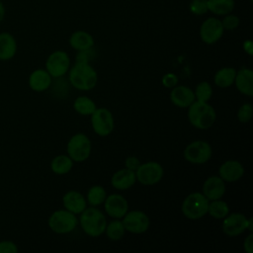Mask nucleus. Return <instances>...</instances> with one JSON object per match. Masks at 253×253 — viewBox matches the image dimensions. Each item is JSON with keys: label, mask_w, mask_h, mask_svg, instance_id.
Segmentation results:
<instances>
[{"label": "nucleus", "mask_w": 253, "mask_h": 253, "mask_svg": "<svg viewBox=\"0 0 253 253\" xmlns=\"http://www.w3.org/2000/svg\"><path fill=\"white\" fill-rule=\"evenodd\" d=\"M140 164L141 162L136 156H127L125 160V167L134 172L136 171V169L139 167Z\"/></svg>", "instance_id": "nucleus-38"}, {"label": "nucleus", "mask_w": 253, "mask_h": 253, "mask_svg": "<svg viewBox=\"0 0 253 253\" xmlns=\"http://www.w3.org/2000/svg\"><path fill=\"white\" fill-rule=\"evenodd\" d=\"M126 231L133 234H141L148 230L150 226L149 216L142 211H130L124 215L122 219Z\"/></svg>", "instance_id": "nucleus-11"}, {"label": "nucleus", "mask_w": 253, "mask_h": 253, "mask_svg": "<svg viewBox=\"0 0 253 253\" xmlns=\"http://www.w3.org/2000/svg\"><path fill=\"white\" fill-rule=\"evenodd\" d=\"M236 89L243 95L253 96V71L248 67H242L236 70L234 83Z\"/></svg>", "instance_id": "nucleus-19"}, {"label": "nucleus", "mask_w": 253, "mask_h": 253, "mask_svg": "<svg viewBox=\"0 0 253 253\" xmlns=\"http://www.w3.org/2000/svg\"><path fill=\"white\" fill-rule=\"evenodd\" d=\"M91 126L96 134L99 136H108L115 127V120L112 112L107 108H96L92 113Z\"/></svg>", "instance_id": "nucleus-9"}, {"label": "nucleus", "mask_w": 253, "mask_h": 253, "mask_svg": "<svg viewBox=\"0 0 253 253\" xmlns=\"http://www.w3.org/2000/svg\"><path fill=\"white\" fill-rule=\"evenodd\" d=\"M105 212L112 218H123L128 211V203L126 199L120 194L107 195L104 203Z\"/></svg>", "instance_id": "nucleus-14"}, {"label": "nucleus", "mask_w": 253, "mask_h": 253, "mask_svg": "<svg viewBox=\"0 0 253 253\" xmlns=\"http://www.w3.org/2000/svg\"><path fill=\"white\" fill-rule=\"evenodd\" d=\"M196 100L194 90L185 85H176L171 88L170 101L178 108H188Z\"/></svg>", "instance_id": "nucleus-17"}, {"label": "nucleus", "mask_w": 253, "mask_h": 253, "mask_svg": "<svg viewBox=\"0 0 253 253\" xmlns=\"http://www.w3.org/2000/svg\"><path fill=\"white\" fill-rule=\"evenodd\" d=\"M244 175V167L237 160H226L218 168V176L228 183L237 182Z\"/></svg>", "instance_id": "nucleus-16"}, {"label": "nucleus", "mask_w": 253, "mask_h": 253, "mask_svg": "<svg viewBox=\"0 0 253 253\" xmlns=\"http://www.w3.org/2000/svg\"><path fill=\"white\" fill-rule=\"evenodd\" d=\"M243 249L246 253H253V233L249 232V234L245 237L243 242Z\"/></svg>", "instance_id": "nucleus-39"}, {"label": "nucleus", "mask_w": 253, "mask_h": 253, "mask_svg": "<svg viewBox=\"0 0 253 253\" xmlns=\"http://www.w3.org/2000/svg\"><path fill=\"white\" fill-rule=\"evenodd\" d=\"M243 50L248 54V55H252L253 54V42L251 40H245L243 42Z\"/></svg>", "instance_id": "nucleus-40"}, {"label": "nucleus", "mask_w": 253, "mask_h": 253, "mask_svg": "<svg viewBox=\"0 0 253 253\" xmlns=\"http://www.w3.org/2000/svg\"><path fill=\"white\" fill-rule=\"evenodd\" d=\"M96 108L95 102L87 96H79L73 102L74 111L81 116H91Z\"/></svg>", "instance_id": "nucleus-27"}, {"label": "nucleus", "mask_w": 253, "mask_h": 253, "mask_svg": "<svg viewBox=\"0 0 253 253\" xmlns=\"http://www.w3.org/2000/svg\"><path fill=\"white\" fill-rule=\"evenodd\" d=\"M212 86L208 81H202L197 84L194 94L197 101L200 102H209L212 96Z\"/></svg>", "instance_id": "nucleus-31"}, {"label": "nucleus", "mask_w": 253, "mask_h": 253, "mask_svg": "<svg viewBox=\"0 0 253 253\" xmlns=\"http://www.w3.org/2000/svg\"><path fill=\"white\" fill-rule=\"evenodd\" d=\"M106 197H107V193L105 188L100 185H94L89 188L85 198L89 206L98 207L103 205Z\"/></svg>", "instance_id": "nucleus-30"}, {"label": "nucleus", "mask_w": 253, "mask_h": 253, "mask_svg": "<svg viewBox=\"0 0 253 253\" xmlns=\"http://www.w3.org/2000/svg\"><path fill=\"white\" fill-rule=\"evenodd\" d=\"M247 230H249V232H252V230H253V219H252L251 217H249V218H248Z\"/></svg>", "instance_id": "nucleus-42"}, {"label": "nucleus", "mask_w": 253, "mask_h": 253, "mask_svg": "<svg viewBox=\"0 0 253 253\" xmlns=\"http://www.w3.org/2000/svg\"><path fill=\"white\" fill-rule=\"evenodd\" d=\"M92 48H89V49H86V50L77 51L75 60L78 61V62H90L92 60L93 56H94V51H93Z\"/></svg>", "instance_id": "nucleus-37"}, {"label": "nucleus", "mask_w": 253, "mask_h": 253, "mask_svg": "<svg viewBox=\"0 0 253 253\" xmlns=\"http://www.w3.org/2000/svg\"><path fill=\"white\" fill-rule=\"evenodd\" d=\"M62 204L65 210L77 215L80 214L87 208L86 198L81 193L75 190H70L63 195Z\"/></svg>", "instance_id": "nucleus-18"}, {"label": "nucleus", "mask_w": 253, "mask_h": 253, "mask_svg": "<svg viewBox=\"0 0 253 253\" xmlns=\"http://www.w3.org/2000/svg\"><path fill=\"white\" fill-rule=\"evenodd\" d=\"M223 18L220 20L222 27L224 29V31H233L235 29H237L240 25V18L232 13L226 14L224 16H222Z\"/></svg>", "instance_id": "nucleus-32"}, {"label": "nucleus", "mask_w": 253, "mask_h": 253, "mask_svg": "<svg viewBox=\"0 0 253 253\" xmlns=\"http://www.w3.org/2000/svg\"><path fill=\"white\" fill-rule=\"evenodd\" d=\"M161 83L164 87L171 89L178 85V76L172 72H168L162 76Z\"/></svg>", "instance_id": "nucleus-35"}, {"label": "nucleus", "mask_w": 253, "mask_h": 253, "mask_svg": "<svg viewBox=\"0 0 253 253\" xmlns=\"http://www.w3.org/2000/svg\"><path fill=\"white\" fill-rule=\"evenodd\" d=\"M17 52V41L15 37L8 33H0V60L12 59Z\"/></svg>", "instance_id": "nucleus-23"}, {"label": "nucleus", "mask_w": 253, "mask_h": 253, "mask_svg": "<svg viewBox=\"0 0 253 253\" xmlns=\"http://www.w3.org/2000/svg\"><path fill=\"white\" fill-rule=\"evenodd\" d=\"M18 246L15 242L11 240H1L0 241V253H17Z\"/></svg>", "instance_id": "nucleus-36"}, {"label": "nucleus", "mask_w": 253, "mask_h": 253, "mask_svg": "<svg viewBox=\"0 0 253 253\" xmlns=\"http://www.w3.org/2000/svg\"><path fill=\"white\" fill-rule=\"evenodd\" d=\"M104 233H106L107 237L110 240L118 241L124 237L126 233V228L121 219L113 218V220H111L110 222L107 221Z\"/></svg>", "instance_id": "nucleus-28"}, {"label": "nucleus", "mask_w": 253, "mask_h": 253, "mask_svg": "<svg viewBox=\"0 0 253 253\" xmlns=\"http://www.w3.org/2000/svg\"><path fill=\"white\" fill-rule=\"evenodd\" d=\"M187 109L190 124L198 129L204 130L211 127L216 120L215 110L208 102L195 100Z\"/></svg>", "instance_id": "nucleus-2"}, {"label": "nucleus", "mask_w": 253, "mask_h": 253, "mask_svg": "<svg viewBox=\"0 0 253 253\" xmlns=\"http://www.w3.org/2000/svg\"><path fill=\"white\" fill-rule=\"evenodd\" d=\"M5 14H6L5 6H4L3 2L0 0V23L4 20V18H5Z\"/></svg>", "instance_id": "nucleus-41"}, {"label": "nucleus", "mask_w": 253, "mask_h": 253, "mask_svg": "<svg viewBox=\"0 0 253 253\" xmlns=\"http://www.w3.org/2000/svg\"><path fill=\"white\" fill-rule=\"evenodd\" d=\"M48 227L57 234H67L72 232L78 225L77 214L63 209L54 211L48 217Z\"/></svg>", "instance_id": "nucleus-5"}, {"label": "nucleus", "mask_w": 253, "mask_h": 253, "mask_svg": "<svg viewBox=\"0 0 253 253\" xmlns=\"http://www.w3.org/2000/svg\"><path fill=\"white\" fill-rule=\"evenodd\" d=\"M189 10L195 16H203L207 14L209 12L207 0H191L189 3Z\"/></svg>", "instance_id": "nucleus-33"}, {"label": "nucleus", "mask_w": 253, "mask_h": 253, "mask_svg": "<svg viewBox=\"0 0 253 253\" xmlns=\"http://www.w3.org/2000/svg\"><path fill=\"white\" fill-rule=\"evenodd\" d=\"M209 202L202 192L191 193L182 202V213L185 217L192 220L202 218L208 213Z\"/></svg>", "instance_id": "nucleus-4"}, {"label": "nucleus", "mask_w": 253, "mask_h": 253, "mask_svg": "<svg viewBox=\"0 0 253 253\" xmlns=\"http://www.w3.org/2000/svg\"><path fill=\"white\" fill-rule=\"evenodd\" d=\"M253 115V107L250 103L242 104L237 111V119L241 123H248Z\"/></svg>", "instance_id": "nucleus-34"}, {"label": "nucleus", "mask_w": 253, "mask_h": 253, "mask_svg": "<svg viewBox=\"0 0 253 253\" xmlns=\"http://www.w3.org/2000/svg\"><path fill=\"white\" fill-rule=\"evenodd\" d=\"M225 182L218 175L209 177L202 186V193L209 201L221 199L225 194Z\"/></svg>", "instance_id": "nucleus-15"}, {"label": "nucleus", "mask_w": 253, "mask_h": 253, "mask_svg": "<svg viewBox=\"0 0 253 253\" xmlns=\"http://www.w3.org/2000/svg\"><path fill=\"white\" fill-rule=\"evenodd\" d=\"M208 11L215 16H224L231 13L235 7L234 0H207Z\"/></svg>", "instance_id": "nucleus-25"}, {"label": "nucleus", "mask_w": 253, "mask_h": 253, "mask_svg": "<svg viewBox=\"0 0 253 253\" xmlns=\"http://www.w3.org/2000/svg\"><path fill=\"white\" fill-rule=\"evenodd\" d=\"M235 75L236 69L234 67H222L215 72L213 76V82L217 87L225 89L233 85Z\"/></svg>", "instance_id": "nucleus-24"}, {"label": "nucleus", "mask_w": 253, "mask_h": 253, "mask_svg": "<svg viewBox=\"0 0 253 253\" xmlns=\"http://www.w3.org/2000/svg\"><path fill=\"white\" fill-rule=\"evenodd\" d=\"M28 83L33 91L43 92L50 87L52 83V77L45 69L38 68L32 71L29 76Z\"/></svg>", "instance_id": "nucleus-21"}, {"label": "nucleus", "mask_w": 253, "mask_h": 253, "mask_svg": "<svg viewBox=\"0 0 253 253\" xmlns=\"http://www.w3.org/2000/svg\"><path fill=\"white\" fill-rule=\"evenodd\" d=\"M69 45L76 51L86 50L94 46L95 41L91 34L86 31H75L73 32L68 40Z\"/></svg>", "instance_id": "nucleus-22"}, {"label": "nucleus", "mask_w": 253, "mask_h": 253, "mask_svg": "<svg viewBox=\"0 0 253 253\" xmlns=\"http://www.w3.org/2000/svg\"><path fill=\"white\" fill-rule=\"evenodd\" d=\"M164 175L162 165L156 161L141 163L135 171L136 181L144 186H153L158 184Z\"/></svg>", "instance_id": "nucleus-8"}, {"label": "nucleus", "mask_w": 253, "mask_h": 253, "mask_svg": "<svg viewBox=\"0 0 253 253\" xmlns=\"http://www.w3.org/2000/svg\"><path fill=\"white\" fill-rule=\"evenodd\" d=\"M66 150L67 155L73 160V162H84L91 154L92 143L85 133L78 132L69 138Z\"/></svg>", "instance_id": "nucleus-6"}, {"label": "nucleus", "mask_w": 253, "mask_h": 253, "mask_svg": "<svg viewBox=\"0 0 253 253\" xmlns=\"http://www.w3.org/2000/svg\"><path fill=\"white\" fill-rule=\"evenodd\" d=\"M208 213L216 219H222L229 213V206L225 201L221 199L209 202Z\"/></svg>", "instance_id": "nucleus-29"}, {"label": "nucleus", "mask_w": 253, "mask_h": 253, "mask_svg": "<svg viewBox=\"0 0 253 253\" xmlns=\"http://www.w3.org/2000/svg\"><path fill=\"white\" fill-rule=\"evenodd\" d=\"M135 172L126 167L116 171L111 177V184L113 188L120 191H126L130 189L135 184Z\"/></svg>", "instance_id": "nucleus-20"}, {"label": "nucleus", "mask_w": 253, "mask_h": 253, "mask_svg": "<svg viewBox=\"0 0 253 253\" xmlns=\"http://www.w3.org/2000/svg\"><path fill=\"white\" fill-rule=\"evenodd\" d=\"M67 73L71 86L77 90L90 91L97 85L98 73L90 62L75 61Z\"/></svg>", "instance_id": "nucleus-1"}, {"label": "nucleus", "mask_w": 253, "mask_h": 253, "mask_svg": "<svg viewBox=\"0 0 253 253\" xmlns=\"http://www.w3.org/2000/svg\"><path fill=\"white\" fill-rule=\"evenodd\" d=\"M72 167L73 160L67 154L56 155L50 162V169L56 175H65L71 171Z\"/></svg>", "instance_id": "nucleus-26"}, {"label": "nucleus", "mask_w": 253, "mask_h": 253, "mask_svg": "<svg viewBox=\"0 0 253 253\" xmlns=\"http://www.w3.org/2000/svg\"><path fill=\"white\" fill-rule=\"evenodd\" d=\"M186 161L192 164H204L212 156L211 145L206 140H194L190 142L183 152Z\"/></svg>", "instance_id": "nucleus-7"}, {"label": "nucleus", "mask_w": 253, "mask_h": 253, "mask_svg": "<svg viewBox=\"0 0 253 253\" xmlns=\"http://www.w3.org/2000/svg\"><path fill=\"white\" fill-rule=\"evenodd\" d=\"M224 29L220 19L216 17H209L200 27V38L206 44H213L223 36Z\"/></svg>", "instance_id": "nucleus-12"}, {"label": "nucleus", "mask_w": 253, "mask_h": 253, "mask_svg": "<svg viewBox=\"0 0 253 253\" xmlns=\"http://www.w3.org/2000/svg\"><path fill=\"white\" fill-rule=\"evenodd\" d=\"M81 229L91 237H99L105 231L107 219L105 214L97 207H87L78 218Z\"/></svg>", "instance_id": "nucleus-3"}, {"label": "nucleus", "mask_w": 253, "mask_h": 253, "mask_svg": "<svg viewBox=\"0 0 253 253\" xmlns=\"http://www.w3.org/2000/svg\"><path fill=\"white\" fill-rule=\"evenodd\" d=\"M71 66L70 57L64 50L52 51L46 58L45 70L52 78H61Z\"/></svg>", "instance_id": "nucleus-10"}, {"label": "nucleus", "mask_w": 253, "mask_h": 253, "mask_svg": "<svg viewBox=\"0 0 253 253\" xmlns=\"http://www.w3.org/2000/svg\"><path fill=\"white\" fill-rule=\"evenodd\" d=\"M248 217L241 212H229L225 217L222 218L221 229L222 232L229 236L234 237L242 234L247 230Z\"/></svg>", "instance_id": "nucleus-13"}]
</instances>
